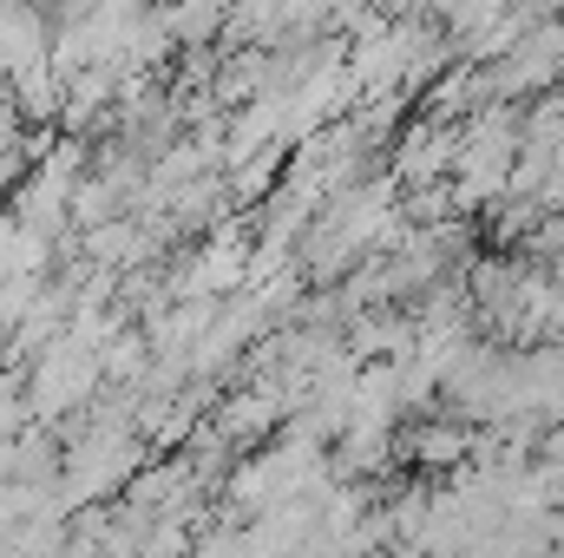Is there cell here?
<instances>
[{
	"mask_svg": "<svg viewBox=\"0 0 564 558\" xmlns=\"http://www.w3.org/2000/svg\"><path fill=\"white\" fill-rule=\"evenodd\" d=\"M512 158H519V112L512 106L473 112L459 126V151H453V171H446L453 217H466L479 204H499L506 197V178H512Z\"/></svg>",
	"mask_w": 564,
	"mask_h": 558,
	"instance_id": "obj_1",
	"label": "cell"
},
{
	"mask_svg": "<svg viewBox=\"0 0 564 558\" xmlns=\"http://www.w3.org/2000/svg\"><path fill=\"white\" fill-rule=\"evenodd\" d=\"M99 388H106V375H99V348H79L66 329L26 362V408H33L40 427H59L66 415L93 408Z\"/></svg>",
	"mask_w": 564,
	"mask_h": 558,
	"instance_id": "obj_2",
	"label": "cell"
},
{
	"mask_svg": "<svg viewBox=\"0 0 564 558\" xmlns=\"http://www.w3.org/2000/svg\"><path fill=\"white\" fill-rule=\"evenodd\" d=\"M564 79V7L545 13L512 53H499L492 66H479V93L486 106H519V99H539Z\"/></svg>",
	"mask_w": 564,
	"mask_h": 558,
	"instance_id": "obj_3",
	"label": "cell"
},
{
	"mask_svg": "<svg viewBox=\"0 0 564 558\" xmlns=\"http://www.w3.org/2000/svg\"><path fill=\"white\" fill-rule=\"evenodd\" d=\"M164 282H171V302H177V296H204V302L237 296V289L250 282V237L230 230V224H217V230H210Z\"/></svg>",
	"mask_w": 564,
	"mask_h": 558,
	"instance_id": "obj_4",
	"label": "cell"
},
{
	"mask_svg": "<svg viewBox=\"0 0 564 558\" xmlns=\"http://www.w3.org/2000/svg\"><path fill=\"white\" fill-rule=\"evenodd\" d=\"M394 460L401 466H414V473H453V466H466L473 460V427L459 415H421L408 420L401 433H394Z\"/></svg>",
	"mask_w": 564,
	"mask_h": 558,
	"instance_id": "obj_5",
	"label": "cell"
},
{
	"mask_svg": "<svg viewBox=\"0 0 564 558\" xmlns=\"http://www.w3.org/2000/svg\"><path fill=\"white\" fill-rule=\"evenodd\" d=\"M210 427H217L237 453L276 440L282 433V388L276 382H243V388H230V395L210 408Z\"/></svg>",
	"mask_w": 564,
	"mask_h": 558,
	"instance_id": "obj_6",
	"label": "cell"
},
{
	"mask_svg": "<svg viewBox=\"0 0 564 558\" xmlns=\"http://www.w3.org/2000/svg\"><path fill=\"white\" fill-rule=\"evenodd\" d=\"M453 151H459V126L421 119V126L394 132V158H388V178H394L401 191H414V184H446V171H453Z\"/></svg>",
	"mask_w": 564,
	"mask_h": 558,
	"instance_id": "obj_7",
	"label": "cell"
},
{
	"mask_svg": "<svg viewBox=\"0 0 564 558\" xmlns=\"http://www.w3.org/2000/svg\"><path fill=\"white\" fill-rule=\"evenodd\" d=\"M59 264V244L26 230L13 211H0V277H46Z\"/></svg>",
	"mask_w": 564,
	"mask_h": 558,
	"instance_id": "obj_8",
	"label": "cell"
},
{
	"mask_svg": "<svg viewBox=\"0 0 564 558\" xmlns=\"http://www.w3.org/2000/svg\"><path fill=\"white\" fill-rule=\"evenodd\" d=\"M20 139H26V126H20V112H13V99L0 93V158H13V151H20Z\"/></svg>",
	"mask_w": 564,
	"mask_h": 558,
	"instance_id": "obj_9",
	"label": "cell"
},
{
	"mask_svg": "<svg viewBox=\"0 0 564 558\" xmlns=\"http://www.w3.org/2000/svg\"><path fill=\"white\" fill-rule=\"evenodd\" d=\"M20 178H26V158H20V151H13V158H0V204H7V191H13Z\"/></svg>",
	"mask_w": 564,
	"mask_h": 558,
	"instance_id": "obj_10",
	"label": "cell"
},
{
	"mask_svg": "<svg viewBox=\"0 0 564 558\" xmlns=\"http://www.w3.org/2000/svg\"><path fill=\"white\" fill-rule=\"evenodd\" d=\"M545 277H552V282L564 289V257H552V264H545Z\"/></svg>",
	"mask_w": 564,
	"mask_h": 558,
	"instance_id": "obj_11",
	"label": "cell"
},
{
	"mask_svg": "<svg viewBox=\"0 0 564 558\" xmlns=\"http://www.w3.org/2000/svg\"><path fill=\"white\" fill-rule=\"evenodd\" d=\"M558 342H564V335H558Z\"/></svg>",
	"mask_w": 564,
	"mask_h": 558,
	"instance_id": "obj_12",
	"label": "cell"
}]
</instances>
